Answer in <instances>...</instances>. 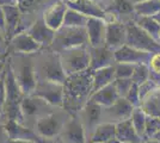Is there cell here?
<instances>
[{
  "label": "cell",
  "instance_id": "1",
  "mask_svg": "<svg viewBox=\"0 0 160 143\" xmlns=\"http://www.w3.org/2000/svg\"><path fill=\"white\" fill-rule=\"evenodd\" d=\"M63 91L62 107L72 116L77 115L92 95V72L87 69L77 74L67 75L63 82Z\"/></svg>",
  "mask_w": 160,
  "mask_h": 143
},
{
  "label": "cell",
  "instance_id": "2",
  "mask_svg": "<svg viewBox=\"0 0 160 143\" xmlns=\"http://www.w3.org/2000/svg\"><path fill=\"white\" fill-rule=\"evenodd\" d=\"M7 62L22 91L25 95L32 94L37 83L35 55L10 54L7 55Z\"/></svg>",
  "mask_w": 160,
  "mask_h": 143
},
{
  "label": "cell",
  "instance_id": "3",
  "mask_svg": "<svg viewBox=\"0 0 160 143\" xmlns=\"http://www.w3.org/2000/svg\"><path fill=\"white\" fill-rule=\"evenodd\" d=\"M35 67L37 80H49L63 83L67 75L62 68L59 53L52 48H42L35 54Z\"/></svg>",
  "mask_w": 160,
  "mask_h": 143
},
{
  "label": "cell",
  "instance_id": "4",
  "mask_svg": "<svg viewBox=\"0 0 160 143\" xmlns=\"http://www.w3.org/2000/svg\"><path fill=\"white\" fill-rule=\"evenodd\" d=\"M4 79H5V89H6V100H5V106L1 115L2 123L5 121H17V122L23 123V113H22L20 105L23 99L25 98V93L19 87L7 61L5 66Z\"/></svg>",
  "mask_w": 160,
  "mask_h": 143
},
{
  "label": "cell",
  "instance_id": "5",
  "mask_svg": "<svg viewBox=\"0 0 160 143\" xmlns=\"http://www.w3.org/2000/svg\"><path fill=\"white\" fill-rule=\"evenodd\" d=\"M71 116L63 107H56L53 112L38 118L33 124V130L41 137L54 142Z\"/></svg>",
  "mask_w": 160,
  "mask_h": 143
},
{
  "label": "cell",
  "instance_id": "6",
  "mask_svg": "<svg viewBox=\"0 0 160 143\" xmlns=\"http://www.w3.org/2000/svg\"><path fill=\"white\" fill-rule=\"evenodd\" d=\"M88 45V38L85 27L62 26L55 30V36L52 44V49L56 53L75 47Z\"/></svg>",
  "mask_w": 160,
  "mask_h": 143
},
{
  "label": "cell",
  "instance_id": "7",
  "mask_svg": "<svg viewBox=\"0 0 160 143\" xmlns=\"http://www.w3.org/2000/svg\"><path fill=\"white\" fill-rule=\"evenodd\" d=\"M59 55L62 63V68L66 75L77 74L90 69V63H91L90 45L66 49L59 53Z\"/></svg>",
  "mask_w": 160,
  "mask_h": 143
},
{
  "label": "cell",
  "instance_id": "8",
  "mask_svg": "<svg viewBox=\"0 0 160 143\" xmlns=\"http://www.w3.org/2000/svg\"><path fill=\"white\" fill-rule=\"evenodd\" d=\"M124 24L127 31L126 44L143 51H148L151 54L160 53V43L155 41L149 34H147L142 27L139 26L135 21H128Z\"/></svg>",
  "mask_w": 160,
  "mask_h": 143
},
{
  "label": "cell",
  "instance_id": "9",
  "mask_svg": "<svg viewBox=\"0 0 160 143\" xmlns=\"http://www.w3.org/2000/svg\"><path fill=\"white\" fill-rule=\"evenodd\" d=\"M20 109L23 113V124L33 129V124L36 123V121L41 117L53 112L56 109V106H53L52 104L36 95L30 94L25 95V98L22 102Z\"/></svg>",
  "mask_w": 160,
  "mask_h": 143
},
{
  "label": "cell",
  "instance_id": "10",
  "mask_svg": "<svg viewBox=\"0 0 160 143\" xmlns=\"http://www.w3.org/2000/svg\"><path fill=\"white\" fill-rule=\"evenodd\" d=\"M32 95H36L41 99L46 100L53 106L62 107L63 97H65L63 83L49 81V80H37Z\"/></svg>",
  "mask_w": 160,
  "mask_h": 143
},
{
  "label": "cell",
  "instance_id": "11",
  "mask_svg": "<svg viewBox=\"0 0 160 143\" xmlns=\"http://www.w3.org/2000/svg\"><path fill=\"white\" fill-rule=\"evenodd\" d=\"M10 140L14 141H32L37 143H54L41 137L32 128L17 121H5L2 123Z\"/></svg>",
  "mask_w": 160,
  "mask_h": 143
},
{
  "label": "cell",
  "instance_id": "12",
  "mask_svg": "<svg viewBox=\"0 0 160 143\" xmlns=\"http://www.w3.org/2000/svg\"><path fill=\"white\" fill-rule=\"evenodd\" d=\"M56 140L61 143H87L85 128L78 115L69 117Z\"/></svg>",
  "mask_w": 160,
  "mask_h": 143
},
{
  "label": "cell",
  "instance_id": "13",
  "mask_svg": "<svg viewBox=\"0 0 160 143\" xmlns=\"http://www.w3.org/2000/svg\"><path fill=\"white\" fill-rule=\"evenodd\" d=\"M42 47L33 40L28 31H20L13 35L8 40V55L10 54H24L35 55L40 51Z\"/></svg>",
  "mask_w": 160,
  "mask_h": 143
},
{
  "label": "cell",
  "instance_id": "14",
  "mask_svg": "<svg viewBox=\"0 0 160 143\" xmlns=\"http://www.w3.org/2000/svg\"><path fill=\"white\" fill-rule=\"evenodd\" d=\"M134 110V106L128 102L126 98H118L112 105L103 107L102 110V122L108 123H117L129 119L132 116V112Z\"/></svg>",
  "mask_w": 160,
  "mask_h": 143
},
{
  "label": "cell",
  "instance_id": "15",
  "mask_svg": "<svg viewBox=\"0 0 160 143\" xmlns=\"http://www.w3.org/2000/svg\"><path fill=\"white\" fill-rule=\"evenodd\" d=\"M102 110H103V107L100 105L88 100L85 104V106L77 113L79 116L84 128H85V132H86L87 137L93 132L96 126L99 123H102Z\"/></svg>",
  "mask_w": 160,
  "mask_h": 143
},
{
  "label": "cell",
  "instance_id": "16",
  "mask_svg": "<svg viewBox=\"0 0 160 143\" xmlns=\"http://www.w3.org/2000/svg\"><path fill=\"white\" fill-rule=\"evenodd\" d=\"M28 34L32 37L42 48H50L53 44L55 30L49 27L43 21V17L33 21L32 24L27 29Z\"/></svg>",
  "mask_w": 160,
  "mask_h": 143
},
{
  "label": "cell",
  "instance_id": "17",
  "mask_svg": "<svg viewBox=\"0 0 160 143\" xmlns=\"http://www.w3.org/2000/svg\"><path fill=\"white\" fill-rule=\"evenodd\" d=\"M115 60L116 62H126L132 64H139V63H147L149 62V59L153 54L143 51L140 49L133 48L128 44H123L118 49L113 50Z\"/></svg>",
  "mask_w": 160,
  "mask_h": 143
},
{
  "label": "cell",
  "instance_id": "18",
  "mask_svg": "<svg viewBox=\"0 0 160 143\" xmlns=\"http://www.w3.org/2000/svg\"><path fill=\"white\" fill-rule=\"evenodd\" d=\"M86 32L90 47H102L105 45V32L107 23L103 18L90 17L86 23Z\"/></svg>",
  "mask_w": 160,
  "mask_h": 143
},
{
  "label": "cell",
  "instance_id": "19",
  "mask_svg": "<svg viewBox=\"0 0 160 143\" xmlns=\"http://www.w3.org/2000/svg\"><path fill=\"white\" fill-rule=\"evenodd\" d=\"M127 31L126 24L121 21H113L107 24L105 32V45L111 50H116L123 44H126Z\"/></svg>",
  "mask_w": 160,
  "mask_h": 143
},
{
  "label": "cell",
  "instance_id": "20",
  "mask_svg": "<svg viewBox=\"0 0 160 143\" xmlns=\"http://www.w3.org/2000/svg\"><path fill=\"white\" fill-rule=\"evenodd\" d=\"M90 56H91L90 70L113 66L115 62H116L113 50L109 49L107 45H102V47L96 48L90 47Z\"/></svg>",
  "mask_w": 160,
  "mask_h": 143
},
{
  "label": "cell",
  "instance_id": "21",
  "mask_svg": "<svg viewBox=\"0 0 160 143\" xmlns=\"http://www.w3.org/2000/svg\"><path fill=\"white\" fill-rule=\"evenodd\" d=\"M118 98H121V97L118 94L116 87H115V83L111 82L107 86H104L103 88L96 91L93 94L91 95L90 100L100 105L102 107H107V106L112 105Z\"/></svg>",
  "mask_w": 160,
  "mask_h": 143
},
{
  "label": "cell",
  "instance_id": "22",
  "mask_svg": "<svg viewBox=\"0 0 160 143\" xmlns=\"http://www.w3.org/2000/svg\"><path fill=\"white\" fill-rule=\"evenodd\" d=\"M116 138L120 142L129 143H142V138L139 136L136 130L134 129L130 118L122 121L116 124Z\"/></svg>",
  "mask_w": 160,
  "mask_h": 143
},
{
  "label": "cell",
  "instance_id": "23",
  "mask_svg": "<svg viewBox=\"0 0 160 143\" xmlns=\"http://www.w3.org/2000/svg\"><path fill=\"white\" fill-rule=\"evenodd\" d=\"M140 107L147 116L160 118V86H157L141 100Z\"/></svg>",
  "mask_w": 160,
  "mask_h": 143
},
{
  "label": "cell",
  "instance_id": "24",
  "mask_svg": "<svg viewBox=\"0 0 160 143\" xmlns=\"http://www.w3.org/2000/svg\"><path fill=\"white\" fill-rule=\"evenodd\" d=\"M91 72H92V94L96 91L103 88L104 86L113 82L115 79H116L113 66L94 69V70H91Z\"/></svg>",
  "mask_w": 160,
  "mask_h": 143
},
{
  "label": "cell",
  "instance_id": "25",
  "mask_svg": "<svg viewBox=\"0 0 160 143\" xmlns=\"http://www.w3.org/2000/svg\"><path fill=\"white\" fill-rule=\"evenodd\" d=\"M66 11V5L56 4V5H53L49 10H47L42 17H43V21H46V24H47L48 26L52 27L53 30H58L63 24Z\"/></svg>",
  "mask_w": 160,
  "mask_h": 143
},
{
  "label": "cell",
  "instance_id": "26",
  "mask_svg": "<svg viewBox=\"0 0 160 143\" xmlns=\"http://www.w3.org/2000/svg\"><path fill=\"white\" fill-rule=\"evenodd\" d=\"M116 138V124L108 122L99 123L93 132L87 137V141L91 142H107Z\"/></svg>",
  "mask_w": 160,
  "mask_h": 143
},
{
  "label": "cell",
  "instance_id": "27",
  "mask_svg": "<svg viewBox=\"0 0 160 143\" xmlns=\"http://www.w3.org/2000/svg\"><path fill=\"white\" fill-rule=\"evenodd\" d=\"M68 5H69V8H73L88 18L96 17V18L104 19V17H105V12L97 5H94L92 1H88V0H72V1H69Z\"/></svg>",
  "mask_w": 160,
  "mask_h": 143
},
{
  "label": "cell",
  "instance_id": "28",
  "mask_svg": "<svg viewBox=\"0 0 160 143\" xmlns=\"http://www.w3.org/2000/svg\"><path fill=\"white\" fill-rule=\"evenodd\" d=\"M5 14L6 21V37L10 40L13 35H16L19 30L18 26L20 24V12L17 6H1Z\"/></svg>",
  "mask_w": 160,
  "mask_h": 143
},
{
  "label": "cell",
  "instance_id": "29",
  "mask_svg": "<svg viewBox=\"0 0 160 143\" xmlns=\"http://www.w3.org/2000/svg\"><path fill=\"white\" fill-rule=\"evenodd\" d=\"M130 121L133 124L134 129L136 130V132L139 134V136L142 138V141H146V122H147V115L140 106L134 107Z\"/></svg>",
  "mask_w": 160,
  "mask_h": 143
},
{
  "label": "cell",
  "instance_id": "30",
  "mask_svg": "<svg viewBox=\"0 0 160 143\" xmlns=\"http://www.w3.org/2000/svg\"><path fill=\"white\" fill-rule=\"evenodd\" d=\"M160 11V0H145L134 5V12L138 16L153 17Z\"/></svg>",
  "mask_w": 160,
  "mask_h": 143
},
{
  "label": "cell",
  "instance_id": "31",
  "mask_svg": "<svg viewBox=\"0 0 160 143\" xmlns=\"http://www.w3.org/2000/svg\"><path fill=\"white\" fill-rule=\"evenodd\" d=\"M88 21V17L81 14L80 12L75 11L73 8H67L65 19H63V26H77V27H85Z\"/></svg>",
  "mask_w": 160,
  "mask_h": 143
},
{
  "label": "cell",
  "instance_id": "32",
  "mask_svg": "<svg viewBox=\"0 0 160 143\" xmlns=\"http://www.w3.org/2000/svg\"><path fill=\"white\" fill-rule=\"evenodd\" d=\"M135 23L142 27L147 34H149L154 40L157 41L158 37V32H159L160 24H158L157 21L153 19V17H147V16H138L136 19H134Z\"/></svg>",
  "mask_w": 160,
  "mask_h": 143
},
{
  "label": "cell",
  "instance_id": "33",
  "mask_svg": "<svg viewBox=\"0 0 160 143\" xmlns=\"http://www.w3.org/2000/svg\"><path fill=\"white\" fill-rule=\"evenodd\" d=\"M132 81L136 85L147 81L149 79V67L147 63H139L134 66V72L132 74Z\"/></svg>",
  "mask_w": 160,
  "mask_h": 143
},
{
  "label": "cell",
  "instance_id": "34",
  "mask_svg": "<svg viewBox=\"0 0 160 143\" xmlns=\"http://www.w3.org/2000/svg\"><path fill=\"white\" fill-rule=\"evenodd\" d=\"M134 66L132 63L126 62H115L113 69H115V76L116 79H128L132 78V74L134 72Z\"/></svg>",
  "mask_w": 160,
  "mask_h": 143
},
{
  "label": "cell",
  "instance_id": "35",
  "mask_svg": "<svg viewBox=\"0 0 160 143\" xmlns=\"http://www.w3.org/2000/svg\"><path fill=\"white\" fill-rule=\"evenodd\" d=\"M113 83H115V87H116V89H117V92H118L120 97L124 98V97L127 95L128 91L130 89V87H132V85H133L134 82L132 81L130 78H128V79H115Z\"/></svg>",
  "mask_w": 160,
  "mask_h": 143
},
{
  "label": "cell",
  "instance_id": "36",
  "mask_svg": "<svg viewBox=\"0 0 160 143\" xmlns=\"http://www.w3.org/2000/svg\"><path fill=\"white\" fill-rule=\"evenodd\" d=\"M160 129V118L147 116L146 122V138H151Z\"/></svg>",
  "mask_w": 160,
  "mask_h": 143
},
{
  "label": "cell",
  "instance_id": "37",
  "mask_svg": "<svg viewBox=\"0 0 160 143\" xmlns=\"http://www.w3.org/2000/svg\"><path fill=\"white\" fill-rule=\"evenodd\" d=\"M124 98H126L128 102L133 105L134 107L140 106L141 99H140V92H139V85L133 83V85H132V87H130V89L128 91L127 95H126Z\"/></svg>",
  "mask_w": 160,
  "mask_h": 143
},
{
  "label": "cell",
  "instance_id": "38",
  "mask_svg": "<svg viewBox=\"0 0 160 143\" xmlns=\"http://www.w3.org/2000/svg\"><path fill=\"white\" fill-rule=\"evenodd\" d=\"M157 86H159V85H157V83H154L152 80H147V81L142 82V83H140L139 85V92H140V99L142 100L145 97H146L152 89H154Z\"/></svg>",
  "mask_w": 160,
  "mask_h": 143
},
{
  "label": "cell",
  "instance_id": "39",
  "mask_svg": "<svg viewBox=\"0 0 160 143\" xmlns=\"http://www.w3.org/2000/svg\"><path fill=\"white\" fill-rule=\"evenodd\" d=\"M5 70L4 73L0 75V116L2 115L4 111V106H5V100H6V89H5Z\"/></svg>",
  "mask_w": 160,
  "mask_h": 143
},
{
  "label": "cell",
  "instance_id": "40",
  "mask_svg": "<svg viewBox=\"0 0 160 143\" xmlns=\"http://www.w3.org/2000/svg\"><path fill=\"white\" fill-rule=\"evenodd\" d=\"M8 55V40L6 35L0 32V57H7Z\"/></svg>",
  "mask_w": 160,
  "mask_h": 143
},
{
  "label": "cell",
  "instance_id": "41",
  "mask_svg": "<svg viewBox=\"0 0 160 143\" xmlns=\"http://www.w3.org/2000/svg\"><path fill=\"white\" fill-rule=\"evenodd\" d=\"M148 67H149L151 70H154V72L160 73V53L153 54L151 56L149 62H148Z\"/></svg>",
  "mask_w": 160,
  "mask_h": 143
},
{
  "label": "cell",
  "instance_id": "42",
  "mask_svg": "<svg viewBox=\"0 0 160 143\" xmlns=\"http://www.w3.org/2000/svg\"><path fill=\"white\" fill-rule=\"evenodd\" d=\"M0 32L6 35V21H5V14L2 11V7L0 6Z\"/></svg>",
  "mask_w": 160,
  "mask_h": 143
},
{
  "label": "cell",
  "instance_id": "43",
  "mask_svg": "<svg viewBox=\"0 0 160 143\" xmlns=\"http://www.w3.org/2000/svg\"><path fill=\"white\" fill-rule=\"evenodd\" d=\"M8 141H10V138L7 136L6 130L2 124H0V143H8Z\"/></svg>",
  "mask_w": 160,
  "mask_h": 143
},
{
  "label": "cell",
  "instance_id": "44",
  "mask_svg": "<svg viewBox=\"0 0 160 143\" xmlns=\"http://www.w3.org/2000/svg\"><path fill=\"white\" fill-rule=\"evenodd\" d=\"M6 61H7V57H5V59H0V75L2 74V73H4V70H5Z\"/></svg>",
  "mask_w": 160,
  "mask_h": 143
},
{
  "label": "cell",
  "instance_id": "45",
  "mask_svg": "<svg viewBox=\"0 0 160 143\" xmlns=\"http://www.w3.org/2000/svg\"><path fill=\"white\" fill-rule=\"evenodd\" d=\"M87 143H120V141L117 138H113V140H110V141H107V142H91V141H87Z\"/></svg>",
  "mask_w": 160,
  "mask_h": 143
},
{
  "label": "cell",
  "instance_id": "46",
  "mask_svg": "<svg viewBox=\"0 0 160 143\" xmlns=\"http://www.w3.org/2000/svg\"><path fill=\"white\" fill-rule=\"evenodd\" d=\"M8 143H37V142H32V141H14V140H10Z\"/></svg>",
  "mask_w": 160,
  "mask_h": 143
},
{
  "label": "cell",
  "instance_id": "47",
  "mask_svg": "<svg viewBox=\"0 0 160 143\" xmlns=\"http://www.w3.org/2000/svg\"><path fill=\"white\" fill-rule=\"evenodd\" d=\"M151 138H154V140H157V141H159L160 142V129L158 130V131H157V132H155Z\"/></svg>",
  "mask_w": 160,
  "mask_h": 143
},
{
  "label": "cell",
  "instance_id": "48",
  "mask_svg": "<svg viewBox=\"0 0 160 143\" xmlns=\"http://www.w3.org/2000/svg\"><path fill=\"white\" fill-rule=\"evenodd\" d=\"M153 19H154L155 21H157L158 24H160V11L158 12V13L154 14V16H153Z\"/></svg>",
  "mask_w": 160,
  "mask_h": 143
},
{
  "label": "cell",
  "instance_id": "49",
  "mask_svg": "<svg viewBox=\"0 0 160 143\" xmlns=\"http://www.w3.org/2000/svg\"><path fill=\"white\" fill-rule=\"evenodd\" d=\"M142 143H160L159 141H157V140H154V138H148L146 141H143Z\"/></svg>",
  "mask_w": 160,
  "mask_h": 143
},
{
  "label": "cell",
  "instance_id": "50",
  "mask_svg": "<svg viewBox=\"0 0 160 143\" xmlns=\"http://www.w3.org/2000/svg\"><path fill=\"white\" fill-rule=\"evenodd\" d=\"M132 4H134V5H136V4H139V2H142V1H145V0H129Z\"/></svg>",
  "mask_w": 160,
  "mask_h": 143
},
{
  "label": "cell",
  "instance_id": "51",
  "mask_svg": "<svg viewBox=\"0 0 160 143\" xmlns=\"http://www.w3.org/2000/svg\"><path fill=\"white\" fill-rule=\"evenodd\" d=\"M157 42L160 43V29H159V32H158V37H157Z\"/></svg>",
  "mask_w": 160,
  "mask_h": 143
},
{
  "label": "cell",
  "instance_id": "52",
  "mask_svg": "<svg viewBox=\"0 0 160 143\" xmlns=\"http://www.w3.org/2000/svg\"><path fill=\"white\" fill-rule=\"evenodd\" d=\"M0 124H2V117L0 116Z\"/></svg>",
  "mask_w": 160,
  "mask_h": 143
},
{
  "label": "cell",
  "instance_id": "53",
  "mask_svg": "<svg viewBox=\"0 0 160 143\" xmlns=\"http://www.w3.org/2000/svg\"><path fill=\"white\" fill-rule=\"evenodd\" d=\"M54 143H61L60 141H58V140H55V141H54Z\"/></svg>",
  "mask_w": 160,
  "mask_h": 143
},
{
  "label": "cell",
  "instance_id": "54",
  "mask_svg": "<svg viewBox=\"0 0 160 143\" xmlns=\"http://www.w3.org/2000/svg\"><path fill=\"white\" fill-rule=\"evenodd\" d=\"M120 143H129V142H120Z\"/></svg>",
  "mask_w": 160,
  "mask_h": 143
},
{
  "label": "cell",
  "instance_id": "55",
  "mask_svg": "<svg viewBox=\"0 0 160 143\" xmlns=\"http://www.w3.org/2000/svg\"><path fill=\"white\" fill-rule=\"evenodd\" d=\"M0 59H5V57H0Z\"/></svg>",
  "mask_w": 160,
  "mask_h": 143
}]
</instances>
